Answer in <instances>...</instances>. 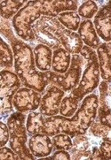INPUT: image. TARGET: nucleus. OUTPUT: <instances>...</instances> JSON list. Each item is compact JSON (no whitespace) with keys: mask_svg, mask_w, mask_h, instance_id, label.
<instances>
[{"mask_svg":"<svg viewBox=\"0 0 111 160\" xmlns=\"http://www.w3.org/2000/svg\"><path fill=\"white\" fill-rule=\"evenodd\" d=\"M52 142L56 150H69L72 147L71 138L69 137V135L63 133H60L53 135Z\"/></svg>","mask_w":111,"mask_h":160,"instance_id":"23","label":"nucleus"},{"mask_svg":"<svg viewBox=\"0 0 111 160\" xmlns=\"http://www.w3.org/2000/svg\"><path fill=\"white\" fill-rule=\"evenodd\" d=\"M70 53L65 49L58 48L53 52V58H52V67L53 70L55 72L64 73L68 71L70 66Z\"/></svg>","mask_w":111,"mask_h":160,"instance_id":"16","label":"nucleus"},{"mask_svg":"<svg viewBox=\"0 0 111 160\" xmlns=\"http://www.w3.org/2000/svg\"><path fill=\"white\" fill-rule=\"evenodd\" d=\"M110 5L102 6L94 17V26L98 35L107 42H110Z\"/></svg>","mask_w":111,"mask_h":160,"instance_id":"11","label":"nucleus"},{"mask_svg":"<svg viewBox=\"0 0 111 160\" xmlns=\"http://www.w3.org/2000/svg\"><path fill=\"white\" fill-rule=\"evenodd\" d=\"M0 159H19V158L9 148H1L0 149Z\"/></svg>","mask_w":111,"mask_h":160,"instance_id":"26","label":"nucleus"},{"mask_svg":"<svg viewBox=\"0 0 111 160\" xmlns=\"http://www.w3.org/2000/svg\"><path fill=\"white\" fill-rule=\"evenodd\" d=\"M61 44L63 45L65 50L69 53L78 54L83 48V41L81 40L78 34L74 31L66 29L63 26L61 27L56 33Z\"/></svg>","mask_w":111,"mask_h":160,"instance_id":"12","label":"nucleus"},{"mask_svg":"<svg viewBox=\"0 0 111 160\" xmlns=\"http://www.w3.org/2000/svg\"><path fill=\"white\" fill-rule=\"evenodd\" d=\"M9 139V132L6 125L0 121V148L5 146Z\"/></svg>","mask_w":111,"mask_h":160,"instance_id":"25","label":"nucleus"},{"mask_svg":"<svg viewBox=\"0 0 111 160\" xmlns=\"http://www.w3.org/2000/svg\"><path fill=\"white\" fill-rule=\"evenodd\" d=\"M58 21L66 29L76 31L79 28L80 17L75 11H67L59 14Z\"/></svg>","mask_w":111,"mask_h":160,"instance_id":"17","label":"nucleus"},{"mask_svg":"<svg viewBox=\"0 0 111 160\" xmlns=\"http://www.w3.org/2000/svg\"><path fill=\"white\" fill-rule=\"evenodd\" d=\"M61 26L62 25L60 24L58 20H56L54 17L44 16L32 24L31 29L34 37L37 38V41L49 48L56 50L61 48V45L56 36V33Z\"/></svg>","mask_w":111,"mask_h":160,"instance_id":"6","label":"nucleus"},{"mask_svg":"<svg viewBox=\"0 0 111 160\" xmlns=\"http://www.w3.org/2000/svg\"><path fill=\"white\" fill-rule=\"evenodd\" d=\"M74 137V140L72 142V147L69 150L72 154L70 158H72V159H79L80 156L89 148V141L82 134L76 135Z\"/></svg>","mask_w":111,"mask_h":160,"instance_id":"20","label":"nucleus"},{"mask_svg":"<svg viewBox=\"0 0 111 160\" xmlns=\"http://www.w3.org/2000/svg\"><path fill=\"white\" fill-rule=\"evenodd\" d=\"M80 52L85 58L86 67L78 87L73 89L71 93L75 98H77L79 102L85 95L92 92L97 88L100 79V67L95 52L92 48L85 45L82 48Z\"/></svg>","mask_w":111,"mask_h":160,"instance_id":"4","label":"nucleus"},{"mask_svg":"<svg viewBox=\"0 0 111 160\" xmlns=\"http://www.w3.org/2000/svg\"><path fill=\"white\" fill-rule=\"evenodd\" d=\"M99 107L98 97L92 94L83 100L79 109L76 112L74 117L69 119L63 116H49L44 119L41 134L48 136L63 133L74 137L78 134H85L96 118L97 109Z\"/></svg>","mask_w":111,"mask_h":160,"instance_id":"1","label":"nucleus"},{"mask_svg":"<svg viewBox=\"0 0 111 160\" xmlns=\"http://www.w3.org/2000/svg\"><path fill=\"white\" fill-rule=\"evenodd\" d=\"M26 117L22 112H14L7 120L11 149L19 159H34V156L26 146L27 134L25 127Z\"/></svg>","mask_w":111,"mask_h":160,"instance_id":"5","label":"nucleus"},{"mask_svg":"<svg viewBox=\"0 0 111 160\" xmlns=\"http://www.w3.org/2000/svg\"><path fill=\"white\" fill-rule=\"evenodd\" d=\"M98 12V6L93 1H86L81 5L78 9V15L82 16L86 19L92 18L96 12Z\"/></svg>","mask_w":111,"mask_h":160,"instance_id":"24","label":"nucleus"},{"mask_svg":"<svg viewBox=\"0 0 111 160\" xmlns=\"http://www.w3.org/2000/svg\"><path fill=\"white\" fill-rule=\"evenodd\" d=\"M11 43L14 56L15 71L20 81L26 88L37 92L44 91L49 82L46 72L37 71L31 48L15 38L11 41Z\"/></svg>","mask_w":111,"mask_h":160,"instance_id":"3","label":"nucleus"},{"mask_svg":"<svg viewBox=\"0 0 111 160\" xmlns=\"http://www.w3.org/2000/svg\"><path fill=\"white\" fill-rule=\"evenodd\" d=\"M41 102V95L29 88H19L13 97V103L20 112L35 111Z\"/></svg>","mask_w":111,"mask_h":160,"instance_id":"8","label":"nucleus"},{"mask_svg":"<svg viewBox=\"0 0 111 160\" xmlns=\"http://www.w3.org/2000/svg\"><path fill=\"white\" fill-rule=\"evenodd\" d=\"M41 159H71L70 154L67 152V150H58L53 156L51 157H46L45 158H41Z\"/></svg>","mask_w":111,"mask_h":160,"instance_id":"28","label":"nucleus"},{"mask_svg":"<svg viewBox=\"0 0 111 160\" xmlns=\"http://www.w3.org/2000/svg\"><path fill=\"white\" fill-rule=\"evenodd\" d=\"M98 53V62L99 67L101 69V77L104 81L109 82L111 78L110 72V58H111V49L110 42L101 43L97 48Z\"/></svg>","mask_w":111,"mask_h":160,"instance_id":"13","label":"nucleus"},{"mask_svg":"<svg viewBox=\"0 0 111 160\" xmlns=\"http://www.w3.org/2000/svg\"><path fill=\"white\" fill-rule=\"evenodd\" d=\"M100 151L102 156L103 159H109L110 158V151H111V144L110 142L104 141L101 144Z\"/></svg>","mask_w":111,"mask_h":160,"instance_id":"27","label":"nucleus"},{"mask_svg":"<svg viewBox=\"0 0 111 160\" xmlns=\"http://www.w3.org/2000/svg\"><path fill=\"white\" fill-rule=\"evenodd\" d=\"M13 65V55L10 47L0 38V68L11 67Z\"/></svg>","mask_w":111,"mask_h":160,"instance_id":"22","label":"nucleus"},{"mask_svg":"<svg viewBox=\"0 0 111 160\" xmlns=\"http://www.w3.org/2000/svg\"><path fill=\"white\" fill-rule=\"evenodd\" d=\"M45 117L40 112H30L28 115L26 130L29 134H39L42 132Z\"/></svg>","mask_w":111,"mask_h":160,"instance_id":"18","label":"nucleus"},{"mask_svg":"<svg viewBox=\"0 0 111 160\" xmlns=\"http://www.w3.org/2000/svg\"><path fill=\"white\" fill-rule=\"evenodd\" d=\"M85 64V58L77 54H74L71 59V65L69 66L67 73L58 74L53 72H46L48 82H52L55 86L60 87L63 91H69L74 88L80 81L82 67Z\"/></svg>","mask_w":111,"mask_h":160,"instance_id":"7","label":"nucleus"},{"mask_svg":"<svg viewBox=\"0 0 111 160\" xmlns=\"http://www.w3.org/2000/svg\"><path fill=\"white\" fill-rule=\"evenodd\" d=\"M29 147L34 157L45 158L52 153L53 145L48 135L39 133L33 134L29 142Z\"/></svg>","mask_w":111,"mask_h":160,"instance_id":"10","label":"nucleus"},{"mask_svg":"<svg viewBox=\"0 0 111 160\" xmlns=\"http://www.w3.org/2000/svg\"><path fill=\"white\" fill-rule=\"evenodd\" d=\"M64 97V91L57 86H51L40 102V113L44 116H54L60 112L61 102Z\"/></svg>","mask_w":111,"mask_h":160,"instance_id":"9","label":"nucleus"},{"mask_svg":"<svg viewBox=\"0 0 111 160\" xmlns=\"http://www.w3.org/2000/svg\"><path fill=\"white\" fill-rule=\"evenodd\" d=\"M77 7V1H29L16 13L13 24L18 36L23 40L30 41L35 38L32 24L41 14L54 17L66 10H76Z\"/></svg>","mask_w":111,"mask_h":160,"instance_id":"2","label":"nucleus"},{"mask_svg":"<svg viewBox=\"0 0 111 160\" xmlns=\"http://www.w3.org/2000/svg\"><path fill=\"white\" fill-rule=\"evenodd\" d=\"M78 103L79 101L77 100V98H75L73 95H69L68 97L64 98L63 100H61L59 112L61 114V116L69 118L73 116L77 111Z\"/></svg>","mask_w":111,"mask_h":160,"instance_id":"19","label":"nucleus"},{"mask_svg":"<svg viewBox=\"0 0 111 160\" xmlns=\"http://www.w3.org/2000/svg\"><path fill=\"white\" fill-rule=\"evenodd\" d=\"M34 55H35L36 67L40 71H44V72L49 71L52 67V58H53V52L51 48L44 44H39L35 47Z\"/></svg>","mask_w":111,"mask_h":160,"instance_id":"15","label":"nucleus"},{"mask_svg":"<svg viewBox=\"0 0 111 160\" xmlns=\"http://www.w3.org/2000/svg\"><path fill=\"white\" fill-rule=\"evenodd\" d=\"M25 1H3L0 4V14L3 19L8 20L21 8Z\"/></svg>","mask_w":111,"mask_h":160,"instance_id":"21","label":"nucleus"},{"mask_svg":"<svg viewBox=\"0 0 111 160\" xmlns=\"http://www.w3.org/2000/svg\"><path fill=\"white\" fill-rule=\"evenodd\" d=\"M90 159H103L101 154V151L97 147H94L92 151L91 152Z\"/></svg>","mask_w":111,"mask_h":160,"instance_id":"29","label":"nucleus"},{"mask_svg":"<svg viewBox=\"0 0 111 160\" xmlns=\"http://www.w3.org/2000/svg\"><path fill=\"white\" fill-rule=\"evenodd\" d=\"M78 35L81 40L85 42L86 46L90 47L92 50L97 49L100 45V39L97 36L92 22L90 20L84 21L79 25Z\"/></svg>","mask_w":111,"mask_h":160,"instance_id":"14","label":"nucleus"}]
</instances>
